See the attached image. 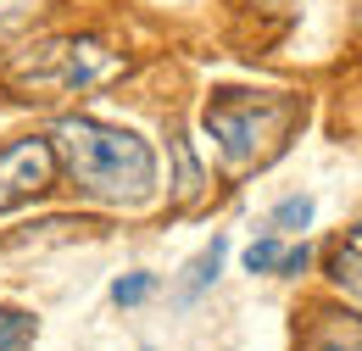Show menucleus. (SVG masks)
I'll return each mask as SVG.
<instances>
[{
    "label": "nucleus",
    "instance_id": "0eeeda50",
    "mask_svg": "<svg viewBox=\"0 0 362 351\" xmlns=\"http://www.w3.org/2000/svg\"><path fill=\"white\" fill-rule=\"evenodd\" d=\"M223 251H228V240H223V234H212V246H206L195 263L184 267V279L173 284V307H195V296H201V290L218 279V267H223Z\"/></svg>",
    "mask_w": 362,
    "mask_h": 351
},
{
    "label": "nucleus",
    "instance_id": "423d86ee",
    "mask_svg": "<svg viewBox=\"0 0 362 351\" xmlns=\"http://www.w3.org/2000/svg\"><path fill=\"white\" fill-rule=\"evenodd\" d=\"M329 279H334L351 301H362V223L334 240V251H329Z\"/></svg>",
    "mask_w": 362,
    "mask_h": 351
},
{
    "label": "nucleus",
    "instance_id": "f03ea898",
    "mask_svg": "<svg viewBox=\"0 0 362 351\" xmlns=\"http://www.w3.org/2000/svg\"><path fill=\"white\" fill-rule=\"evenodd\" d=\"M129 67L123 50L90 40V34H62V40H40L17 50V62L6 67V84L23 100H56V95H84V89L112 84Z\"/></svg>",
    "mask_w": 362,
    "mask_h": 351
},
{
    "label": "nucleus",
    "instance_id": "7ed1b4c3",
    "mask_svg": "<svg viewBox=\"0 0 362 351\" xmlns=\"http://www.w3.org/2000/svg\"><path fill=\"white\" fill-rule=\"evenodd\" d=\"M301 117L296 95H251V89H218L201 112V129L218 139L228 168H251L268 162L273 151L284 145L290 123Z\"/></svg>",
    "mask_w": 362,
    "mask_h": 351
},
{
    "label": "nucleus",
    "instance_id": "20e7f679",
    "mask_svg": "<svg viewBox=\"0 0 362 351\" xmlns=\"http://www.w3.org/2000/svg\"><path fill=\"white\" fill-rule=\"evenodd\" d=\"M56 173H62V162H56V145H50L45 134L11 139V145L0 151V218H6L11 207H23V201L45 195L50 184H56Z\"/></svg>",
    "mask_w": 362,
    "mask_h": 351
},
{
    "label": "nucleus",
    "instance_id": "9b49d317",
    "mask_svg": "<svg viewBox=\"0 0 362 351\" xmlns=\"http://www.w3.org/2000/svg\"><path fill=\"white\" fill-rule=\"evenodd\" d=\"M151 290H156V273H129V279L112 284V301H117V307H139Z\"/></svg>",
    "mask_w": 362,
    "mask_h": 351
},
{
    "label": "nucleus",
    "instance_id": "9d476101",
    "mask_svg": "<svg viewBox=\"0 0 362 351\" xmlns=\"http://www.w3.org/2000/svg\"><path fill=\"white\" fill-rule=\"evenodd\" d=\"M279 257H284V246H279V240H251V246H245V273H279Z\"/></svg>",
    "mask_w": 362,
    "mask_h": 351
},
{
    "label": "nucleus",
    "instance_id": "ddd939ff",
    "mask_svg": "<svg viewBox=\"0 0 362 351\" xmlns=\"http://www.w3.org/2000/svg\"><path fill=\"white\" fill-rule=\"evenodd\" d=\"M307 263H313V251H307V246H290V251L279 257V273H284V279H301Z\"/></svg>",
    "mask_w": 362,
    "mask_h": 351
},
{
    "label": "nucleus",
    "instance_id": "f8f14e48",
    "mask_svg": "<svg viewBox=\"0 0 362 351\" xmlns=\"http://www.w3.org/2000/svg\"><path fill=\"white\" fill-rule=\"evenodd\" d=\"M313 223V195H290L273 207V229H307Z\"/></svg>",
    "mask_w": 362,
    "mask_h": 351
},
{
    "label": "nucleus",
    "instance_id": "6e6552de",
    "mask_svg": "<svg viewBox=\"0 0 362 351\" xmlns=\"http://www.w3.org/2000/svg\"><path fill=\"white\" fill-rule=\"evenodd\" d=\"M34 340V318L17 307H0V351H28Z\"/></svg>",
    "mask_w": 362,
    "mask_h": 351
},
{
    "label": "nucleus",
    "instance_id": "39448f33",
    "mask_svg": "<svg viewBox=\"0 0 362 351\" xmlns=\"http://www.w3.org/2000/svg\"><path fill=\"white\" fill-rule=\"evenodd\" d=\"M301 351H362V318L351 312H313Z\"/></svg>",
    "mask_w": 362,
    "mask_h": 351
},
{
    "label": "nucleus",
    "instance_id": "1a4fd4ad",
    "mask_svg": "<svg viewBox=\"0 0 362 351\" xmlns=\"http://www.w3.org/2000/svg\"><path fill=\"white\" fill-rule=\"evenodd\" d=\"M173 156H179V201L189 207V201L201 195V168H195V156H189V139H173Z\"/></svg>",
    "mask_w": 362,
    "mask_h": 351
},
{
    "label": "nucleus",
    "instance_id": "f257e3e1",
    "mask_svg": "<svg viewBox=\"0 0 362 351\" xmlns=\"http://www.w3.org/2000/svg\"><path fill=\"white\" fill-rule=\"evenodd\" d=\"M50 145L67 178L100 207H145L156 195V156L134 129L100 117H62Z\"/></svg>",
    "mask_w": 362,
    "mask_h": 351
}]
</instances>
